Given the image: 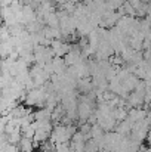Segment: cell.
I'll return each mask as SVG.
<instances>
[{"label":"cell","mask_w":151,"mask_h":152,"mask_svg":"<svg viewBox=\"0 0 151 152\" xmlns=\"http://www.w3.org/2000/svg\"><path fill=\"white\" fill-rule=\"evenodd\" d=\"M49 48L52 49L53 55H55L56 58H64L68 52L71 50V46H70L68 43H65L64 40H53V42L50 43Z\"/></svg>","instance_id":"cell-1"},{"label":"cell","mask_w":151,"mask_h":152,"mask_svg":"<svg viewBox=\"0 0 151 152\" xmlns=\"http://www.w3.org/2000/svg\"><path fill=\"white\" fill-rule=\"evenodd\" d=\"M34 140L33 139H28V137H22L21 142H19V151L21 152H31L34 149Z\"/></svg>","instance_id":"cell-2"}]
</instances>
